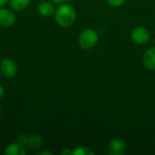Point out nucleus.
I'll list each match as a JSON object with an SVG mask.
<instances>
[{
    "mask_svg": "<svg viewBox=\"0 0 155 155\" xmlns=\"http://www.w3.org/2000/svg\"><path fill=\"white\" fill-rule=\"evenodd\" d=\"M54 19L57 25L62 27H69L76 20V12L74 8L67 4H61L54 10Z\"/></svg>",
    "mask_w": 155,
    "mask_h": 155,
    "instance_id": "nucleus-1",
    "label": "nucleus"
},
{
    "mask_svg": "<svg viewBox=\"0 0 155 155\" xmlns=\"http://www.w3.org/2000/svg\"><path fill=\"white\" fill-rule=\"evenodd\" d=\"M27 137H28V136H27L26 134H19L18 137H17V143H18L19 144L23 145V146H25L26 142H27Z\"/></svg>",
    "mask_w": 155,
    "mask_h": 155,
    "instance_id": "nucleus-14",
    "label": "nucleus"
},
{
    "mask_svg": "<svg viewBox=\"0 0 155 155\" xmlns=\"http://www.w3.org/2000/svg\"><path fill=\"white\" fill-rule=\"evenodd\" d=\"M4 154L5 155H25L26 154V151L25 146L19 144L18 143H12L8 144L4 151Z\"/></svg>",
    "mask_w": 155,
    "mask_h": 155,
    "instance_id": "nucleus-10",
    "label": "nucleus"
},
{
    "mask_svg": "<svg viewBox=\"0 0 155 155\" xmlns=\"http://www.w3.org/2000/svg\"><path fill=\"white\" fill-rule=\"evenodd\" d=\"M151 35L147 28L143 26H137L133 29L131 33L132 40L137 45H144L150 40Z\"/></svg>",
    "mask_w": 155,
    "mask_h": 155,
    "instance_id": "nucleus-4",
    "label": "nucleus"
},
{
    "mask_svg": "<svg viewBox=\"0 0 155 155\" xmlns=\"http://www.w3.org/2000/svg\"><path fill=\"white\" fill-rule=\"evenodd\" d=\"M61 154L62 155H72V151H71V150H69V149H67V148H65V149H63V150L61 151Z\"/></svg>",
    "mask_w": 155,
    "mask_h": 155,
    "instance_id": "nucleus-15",
    "label": "nucleus"
},
{
    "mask_svg": "<svg viewBox=\"0 0 155 155\" xmlns=\"http://www.w3.org/2000/svg\"><path fill=\"white\" fill-rule=\"evenodd\" d=\"M99 41V35L94 29L86 28L83 30L78 37V44L82 49L90 50L94 48Z\"/></svg>",
    "mask_w": 155,
    "mask_h": 155,
    "instance_id": "nucleus-2",
    "label": "nucleus"
},
{
    "mask_svg": "<svg viewBox=\"0 0 155 155\" xmlns=\"http://www.w3.org/2000/svg\"><path fill=\"white\" fill-rule=\"evenodd\" d=\"M9 0H0V7L4 6L5 5H6V3H8Z\"/></svg>",
    "mask_w": 155,
    "mask_h": 155,
    "instance_id": "nucleus-19",
    "label": "nucleus"
},
{
    "mask_svg": "<svg viewBox=\"0 0 155 155\" xmlns=\"http://www.w3.org/2000/svg\"><path fill=\"white\" fill-rule=\"evenodd\" d=\"M107 1V4L113 7H120L122 6L126 0H106Z\"/></svg>",
    "mask_w": 155,
    "mask_h": 155,
    "instance_id": "nucleus-13",
    "label": "nucleus"
},
{
    "mask_svg": "<svg viewBox=\"0 0 155 155\" xmlns=\"http://www.w3.org/2000/svg\"><path fill=\"white\" fill-rule=\"evenodd\" d=\"M15 20L16 17L13 10L4 6L0 7V26L10 27L15 23Z\"/></svg>",
    "mask_w": 155,
    "mask_h": 155,
    "instance_id": "nucleus-6",
    "label": "nucleus"
},
{
    "mask_svg": "<svg viewBox=\"0 0 155 155\" xmlns=\"http://www.w3.org/2000/svg\"><path fill=\"white\" fill-rule=\"evenodd\" d=\"M0 72L6 78H13L17 74V64L12 58H3L0 62Z\"/></svg>",
    "mask_w": 155,
    "mask_h": 155,
    "instance_id": "nucleus-3",
    "label": "nucleus"
},
{
    "mask_svg": "<svg viewBox=\"0 0 155 155\" xmlns=\"http://www.w3.org/2000/svg\"><path fill=\"white\" fill-rule=\"evenodd\" d=\"M1 112H2V109H1V107H0V114H1Z\"/></svg>",
    "mask_w": 155,
    "mask_h": 155,
    "instance_id": "nucleus-20",
    "label": "nucleus"
},
{
    "mask_svg": "<svg viewBox=\"0 0 155 155\" xmlns=\"http://www.w3.org/2000/svg\"><path fill=\"white\" fill-rule=\"evenodd\" d=\"M37 1H42V0H37Z\"/></svg>",
    "mask_w": 155,
    "mask_h": 155,
    "instance_id": "nucleus-21",
    "label": "nucleus"
},
{
    "mask_svg": "<svg viewBox=\"0 0 155 155\" xmlns=\"http://www.w3.org/2000/svg\"><path fill=\"white\" fill-rule=\"evenodd\" d=\"M10 7L15 11H24L25 10L31 3V0H9Z\"/></svg>",
    "mask_w": 155,
    "mask_h": 155,
    "instance_id": "nucleus-11",
    "label": "nucleus"
},
{
    "mask_svg": "<svg viewBox=\"0 0 155 155\" xmlns=\"http://www.w3.org/2000/svg\"><path fill=\"white\" fill-rule=\"evenodd\" d=\"M143 64L150 71H155V47L147 49L143 54Z\"/></svg>",
    "mask_w": 155,
    "mask_h": 155,
    "instance_id": "nucleus-7",
    "label": "nucleus"
},
{
    "mask_svg": "<svg viewBox=\"0 0 155 155\" xmlns=\"http://www.w3.org/2000/svg\"><path fill=\"white\" fill-rule=\"evenodd\" d=\"M51 2L53 3H55V4H58V5H61V4H64V3H66L67 1L69 0H50Z\"/></svg>",
    "mask_w": 155,
    "mask_h": 155,
    "instance_id": "nucleus-17",
    "label": "nucleus"
},
{
    "mask_svg": "<svg viewBox=\"0 0 155 155\" xmlns=\"http://www.w3.org/2000/svg\"><path fill=\"white\" fill-rule=\"evenodd\" d=\"M39 155H53V153L49 152V151H42L40 153H38Z\"/></svg>",
    "mask_w": 155,
    "mask_h": 155,
    "instance_id": "nucleus-18",
    "label": "nucleus"
},
{
    "mask_svg": "<svg viewBox=\"0 0 155 155\" xmlns=\"http://www.w3.org/2000/svg\"><path fill=\"white\" fill-rule=\"evenodd\" d=\"M54 10L55 9L54 7V5L47 1L42 0L37 5V11H38L39 15L42 16H45V17L53 15L54 14Z\"/></svg>",
    "mask_w": 155,
    "mask_h": 155,
    "instance_id": "nucleus-9",
    "label": "nucleus"
},
{
    "mask_svg": "<svg viewBox=\"0 0 155 155\" xmlns=\"http://www.w3.org/2000/svg\"><path fill=\"white\" fill-rule=\"evenodd\" d=\"M72 155H94V152H92L87 147H76L72 151Z\"/></svg>",
    "mask_w": 155,
    "mask_h": 155,
    "instance_id": "nucleus-12",
    "label": "nucleus"
},
{
    "mask_svg": "<svg viewBox=\"0 0 155 155\" xmlns=\"http://www.w3.org/2000/svg\"><path fill=\"white\" fill-rule=\"evenodd\" d=\"M44 144L43 138L37 134H32L27 137V142L25 146L31 151H37L42 148Z\"/></svg>",
    "mask_w": 155,
    "mask_h": 155,
    "instance_id": "nucleus-8",
    "label": "nucleus"
},
{
    "mask_svg": "<svg viewBox=\"0 0 155 155\" xmlns=\"http://www.w3.org/2000/svg\"><path fill=\"white\" fill-rule=\"evenodd\" d=\"M5 95V88L2 84H0V100L4 97Z\"/></svg>",
    "mask_w": 155,
    "mask_h": 155,
    "instance_id": "nucleus-16",
    "label": "nucleus"
},
{
    "mask_svg": "<svg viewBox=\"0 0 155 155\" xmlns=\"http://www.w3.org/2000/svg\"><path fill=\"white\" fill-rule=\"evenodd\" d=\"M126 143L120 138L112 140L107 146V153L110 155H123L126 153Z\"/></svg>",
    "mask_w": 155,
    "mask_h": 155,
    "instance_id": "nucleus-5",
    "label": "nucleus"
}]
</instances>
